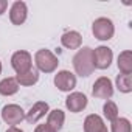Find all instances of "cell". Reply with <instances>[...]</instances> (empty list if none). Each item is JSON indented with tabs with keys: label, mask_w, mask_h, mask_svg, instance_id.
Instances as JSON below:
<instances>
[{
	"label": "cell",
	"mask_w": 132,
	"mask_h": 132,
	"mask_svg": "<svg viewBox=\"0 0 132 132\" xmlns=\"http://www.w3.org/2000/svg\"><path fill=\"white\" fill-rule=\"evenodd\" d=\"M73 67L76 75L82 78H87L93 73V50L90 47H82L76 51V54L73 56Z\"/></svg>",
	"instance_id": "cell-1"
},
{
	"label": "cell",
	"mask_w": 132,
	"mask_h": 132,
	"mask_svg": "<svg viewBox=\"0 0 132 132\" xmlns=\"http://www.w3.org/2000/svg\"><path fill=\"white\" fill-rule=\"evenodd\" d=\"M34 64L39 72H44V73H53L56 69H57V57L50 51V50H39L36 51L34 54Z\"/></svg>",
	"instance_id": "cell-2"
},
{
	"label": "cell",
	"mask_w": 132,
	"mask_h": 132,
	"mask_svg": "<svg viewBox=\"0 0 132 132\" xmlns=\"http://www.w3.org/2000/svg\"><path fill=\"white\" fill-rule=\"evenodd\" d=\"M92 33L98 40H109L115 34V27L113 22L107 17H98L92 23Z\"/></svg>",
	"instance_id": "cell-3"
},
{
	"label": "cell",
	"mask_w": 132,
	"mask_h": 132,
	"mask_svg": "<svg viewBox=\"0 0 132 132\" xmlns=\"http://www.w3.org/2000/svg\"><path fill=\"white\" fill-rule=\"evenodd\" d=\"M11 67L14 69V72L17 75L30 72L31 67H33V57H31V54L28 51H25V50L16 51L11 56Z\"/></svg>",
	"instance_id": "cell-4"
},
{
	"label": "cell",
	"mask_w": 132,
	"mask_h": 132,
	"mask_svg": "<svg viewBox=\"0 0 132 132\" xmlns=\"http://www.w3.org/2000/svg\"><path fill=\"white\" fill-rule=\"evenodd\" d=\"M92 95L98 100H110L112 95H113V86H112V81L106 76H101L98 78L95 82H93V87H92Z\"/></svg>",
	"instance_id": "cell-5"
},
{
	"label": "cell",
	"mask_w": 132,
	"mask_h": 132,
	"mask_svg": "<svg viewBox=\"0 0 132 132\" xmlns=\"http://www.w3.org/2000/svg\"><path fill=\"white\" fill-rule=\"evenodd\" d=\"M2 118H3V121L6 124H10L13 127L16 124H20L25 120V112L17 104H6L2 109Z\"/></svg>",
	"instance_id": "cell-6"
},
{
	"label": "cell",
	"mask_w": 132,
	"mask_h": 132,
	"mask_svg": "<svg viewBox=\"0 0 132 132\" xmlns=\"http://www.w3.org/2000/svg\"><path fill=\"white\" fill-rule=\"evenodd\" d=\"M112 59H113V53L109 47L101 45V47L93 50V65H95V69H100V70L109 69L110 64H112Z\"/></svg>",
	"instance_id": "cell-7"
},
{
	"label": "cell",
	"mask_w": 132,
	"mask_h": 132,
	"mask_svg": "<svg viewBox=\"0 0 132 132\" xmlns=\"http://www.w3.org/2000/svg\"><path fill=\"white\" fill-rule=\"evenodd\" d=\"M54 86L61 92H72L76 87V76L69 70H61L54 75Z\"/></svg>",
	"instance_id": "cell-8"
},
{
	"label": "cell",
	"mask_w": 132,
	"mask_h": 132,
	"mask_svg": "<svg viewBox=\"0 0 132 132\" xmlns=\"http://www.w3.org/2000/svg\"><path fill=\"white\" fill-rule=\"evenodd\" d=\"M65 107L73 113H78L87 107V96L81 92H72L65 98Z\"/></svg>",
	"instance_id": "cell-9"
},
{
	"label": "cell",
	"mask_w": 132,
	"mask_h": 132,
	"mask_svg": "<svg viewBox=\"0 0 132 132\" xmlns=\"http://www.w3.org/2000/svg\"><path fill=\"white\" fill-rule=\"evenodd\" d=\"M27 16H28V8H27V3L25 2H14L11 5V10H10V20L13 25H22L25 20H27Z\"/></svg>",
	"instance_id": "cell-10"
},
{
	"label": "cell",
	"mask_w": 132,
	"mask_h": 132,
	"mask_svg": "<svg viewBox=\"0 0 132 132\" xmlns=\"http://www.w3.org/2000/svg\"><path fill=\"white\" fill-rule=\"evenodd\" d=\"M50 112V107H48V103L45 101H37L36 104L31 106V109L25 113V120L30 123V124H36L42 117H45V113Z\"/></svg>",
	"instance_id": "cell-11"
},
{
	"label": "cell",
	"mask_w": 132,
	"mask_h": 132,
	"mask_svg": "<svg viewBox=\"0 0 132 132\" xmlns=\"http://www.w3.org/2000/svg\"><path fill=\"white\" fill-rule=\"evenodd\" d=\"M84 132H109V130L107 126L104 124V120L100 115L90 113L84 120Z\"/></svg>",
	"instance_id": "cell-12"
},
{
	"label": "cell",
	"mask_w": 132,
	"mask_h": 132,
	"mask_svg": "<svg viewBox=\"0 0 132 132\" xmlns=\"http://www.w3.org/2000/svg\"><path fill=\"white\" fill-rule=\"evenodd\" d=\"M61 44L62 47L69 48V50H78L81 48V44H82V36L78 33V31H65L62 36H61Z\"/></svg>",
	"instance_id": "cell-13"
},
{
	"label": "cell",
	"mask_w": 132,
	"mask_h": 132,
	"mask_svg": "<svg viewBox=\"0 0 132 132\" xmlns=\"http://www.w3.org/2000/svg\"><path fill=\"white\" fill-rule=\"evenodd\" d=\"M65 121V113L61 109H54L48 112V118H47V126L50 129H53L54 132L62 129V124Z\"/></svg>",
	"instance_id": "cell-14"
},
{
	"label": "cell",
	"mask_w": 132,
	"mask_h": 132,
	"mask_svg": "<svg viewBox=\"0 0 132 132\" xmlns=\"http://www.w3.org/2000/svg\"><path fill=\"white\" fill-rule=\"evenodd\" d=\"M118 70L121 72V75H130L132 73V51L130 50H124L120 53L118 56Z\"/></svg>",
	"instance_id": "cell-15"
},
{
	"label": "cell",
	"mask_w": 132,
	"mask_h": 132,
	"mask_svg": "<svg viewBox=\"0 0 132 132\" xmlns=\"http://www.w3.org/2000/svg\"><path fill=\"white\" fill-rule=\"evenodd\" d=\"M19 92V84L16 78H5L0 81V95L3 96H11Z\"/></svg>",
	"instance_id": "cell-16"
},
{
	"label": "cell",
	"mask_w": 132,
	"mask_h": 132,
	"mask_svg": "<svg viewBox=\"0 0 132 132\" xmlns=\"http://www.w3.org/2000/svg\"><path fill=\"white\" fill-rule=\"evenodd\" d=\"M16 81H17V84L19 86H25V87H30V86H33V84H36L37 81H39V73L36 72V70H30V72H27V73H22V75H17L16 76Z\"/></svg>",
	"instance_id": "cell-17"
},
{
	"label": "cell",
	"mask_w": 132,
	"mask_h": 132,
	"mask_svg": "<svg viewBox=\"0 0 132 132\" xmlns=\"http://www.w3.org/2000/svg\"><path fill=\"white\" fill-rule=\"evenodd\" d=\"M115 82H117V89L121 93H130L132 92V78H130V75H118Z\"/></svg>",
	"instance_id": "cell-18"
},
{
	"label": "cell",
	"mask_w": 132,
	"mask_h": 132,
	"mask_svg": "<svg viewBox=\"0 0 132 132\" xmlns=\"http://www.w3.org/2000/svg\"><path fill=\"white\" fill-rule=\"evenodd\" d=\"M103 115L107 121H113L118 118V106L113 103V101H106L104 106H103Z\"/></svg>",
	"instance_id": "cell-19"
},
{
	"label": "cell",
	"mask_w": 132,
	"mask_h": 132,
	"mask_svg": "<svg viewBox=\"0 0 132 132\" xmlns=\"http://www.w3.org/2000/svg\"><path fill=\"white\" fill-rule=\"evenodd\" d=\"M110 132H130V121L127 118H117L110 124Z\"/></svg>",
	"instance_id": "cell-20"
},
{
	"label": "cell",
	"mask_w": 132,
	"mask_h": 132,
	"mask_svg": "<svg viewBox=\"0 0 132 132\" xmlns=\"http://www.w3.org/2000/svg\"><path fill=\"white\" fill-rule=\"evenodd\" d=\"M34 132H54L53 129H50L47 124H39L36 129H34Z\"/></svg>",
	"instance_id": "cell-21"
},
{
	"label": "cell",
	"mask_w": 132,
	"mask_h": 132,
	"mask_svg": "<svg viewBox=\"0 0 132 132\" xmlns=\"http://www.w3.org/2000/svg\"><path fill=\"white\" fill-rule=\"evenodd\" d=\"M6 8H8V2L6 0H0V16L6 11Z\"/></svg>",
	"instance_id": "cell-22"
},
{
	"label": "cell",
	"mask_w": 132,
	"mask_h": 132,
	"mask_svg": "<svg viewBox=\"0 0 132 132\" xmlns=\"http://www.w3.org/2000/svg\"><path fill=\"white\" fill-rule=\"evenodd\" d=\"M6 132H23L22 129H19V127H16V126H13V127H8V130Z\"/></svg>",
	"instance_id": "cell-23"
},
{
	"label": "cell",
	"mask_w": 132,
	"mask_h": 132,
	"mask_svg": "<svg viewBox=\"0 0 132 132\" xmlns=\"http://www.w3.org/2000/svg\"><path fill=\"white\" fill-rule=\"evenodd\" d=\"M0 73H2V62H0Z\"/></svg>",
	"instance_id": "cell-24"
}]
</instances>
